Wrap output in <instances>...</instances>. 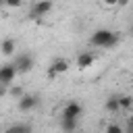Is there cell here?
I'll return each instance as SVG.
<instances>
[{"instance_id": "cell-1", "label": "cell", "mask_w": 133, "mask_h": 133, "mask_svg": "<svg viewBox=\"0 0 133 133\" xmlns=\"http://www.w3.org/2000/svg\"><path fill=\"white\" fill-rule=\"evenodd\" d=\"M121 42V35L110 29H96L89 37V44L96 48H114Z\"/></svg>"}, {"instance_id": "cell-2", "label": "cell", "mask_w": 133, "mask_h": 133, "mask_svg": "<svg viewBox=\"0 0 133 133\" xmlns=\"http://www.w3.org/2000/svg\"><path fill=\"white\" fill-rule=\"evenodd\" d=\"M12 64L17 66L19 73H29V71L33 69V64H35V58H33V54H29V52H21V54L15 56V62H12Z\"/></svg>"}, {"instance_id": "cell-3", "label": "cell", "mask_w": 133, "mask_h": 133, "mask_svg": "<svg viewBox=\"0 0 133 133\" xmlns=\"http://www.w3.org/2000/svg\"><path fill=\"white\" fill-rule=\"evenodd\" d=\"M17 66L12 64V62H6V64H0V83L2 85H12V81H15V77H17Z\"/></svg>"}, {"instance_id": "cell-4", "label": "cell", "mask_w": 133, "mask_h": 133, "mask_svg": "<svg viewBox=\"0 0 133 133\" xmlns=\"http://www.w3.org/2000/svg\"><path fill=\"white\" fill-rule=\"evenodd\" d=\"M37 104H39V98L33 94H25L23 98H19V110L21 112H31L33 108H37Z\"/></svg>"}, {"instance_id": "cell-5", "label": "cell", "mask_w": 133, "mask_h": 133, "mask_svg": "<svg viewBox=\"0 0 133 133\" xmlns=\"http://www.w3.org/2000/svg\"><path fill=\"white\" fill-rule=\"evenodd\" d=\"M52 6H54V2H52V0H37V2L31 6V17L39 19V17L48 15V12L52 10Z\"/></svg>"}, {"instance_id": "cell-6", "label": "cell", "mask_w": 133, "mask_h": 133, "mask_svg": "<svg viewBox=\"0 0 133 133\" xmlns=\"http://www.w3.org/2000/svg\"><path fill=\"white\" fill-rule=\"evenodd\" d=\"M81 112H83V108H81L79 102H69L62 108V118H79Z\"/></svg>"}, {"instance_id": "cell-7", "label": "cell", "mask_w": 133, "mask_h": 133, "mask_svg": "<svg viewBox=\"0 0 133 133\" xmlns=\"http://www.w3.org/2000/svg\"><path fill=\"white\" fill-rule=\"evenodd\" d=\"M15 50H17V42H15L12 37H6V39L0 42V54H2V56H12Z\"/></svg>"}, {"instance_id": "cell-8", "label": "cell", "mask_w": 133, "mask_h": 133, "mask_svg": "<svg viewBox=\"0 0 133 133\" xmlns=\"http://www.w3.org/2000/svg\"><path fill=\"white\" fill-rule=\"evenodd\" d=\"M94 60H96V56L91 54V52H83V54H79L77 56V66L83 71V69H89L91 64H94Z\"/></svg>"}, {"instance_id": "cell-9", "label": "cell", "mask_w": 133, "mask_h": 133, "mask_svg": "<svg viewBox=\"0 0 133 133\" xmlns=\"http://www.w3.org/2000/svg\"><path fill=\"white\" fill-rule=\"evenodd\" d=\"M104 106H106V110H108V112L116 114V112L121 110V102H118V96H108V98H106V102H104Z\"/></svg>"}, {"instance_id": "cell-10", "label": "cell", "mask_w": 133, "mask_h": 133, "mask_svg": "<svg viewBox=\"0 0 133 133\" xmlns=\"http://www.w3.org/2000/svg\"><path fill=\"white\" fill-rule=\"evenodd\" d=\"M31 131H33L31 125H27V123H15V125L6 127L4 133H31Z\"/></svg>"}, {"instance_id": "cell-11", "label": "cell", "mask_w": 133, "mask_h": 133, "mask_svg": "<svg viewBox=\"0 0 133 133\" xmlns=\"http://www.w3.org/2000/svg\"><path fill=\"white\" fill-rule=\"evenodd\" d=\"M60 129L64 133H75L77 131V118H62L60 121Z\"/></svg>"}, {"instance_id": "cell-12", "label": "cell", "mask_w": 133, "mask_h": 133, "mask_svg": "<svg viewBox=\"0 0 133 133\" xmlns=\"http://www.w3.org/2000/svg\"><path fill=\"white\" fill-rule=\"evenodd\" d=\"M50 66H52V69L60 75V73H66V71H69V60H66V58H56Z\"/></svg>"}, {"instance_id": "cell-13", "label": "cell", "mask_w": 133, "mask_h": 133, "mask_svg": "<svg viewBox=\"0 0 133 133\" xmlns=\"http://www.w3.org/2000/svg\"><path fill=\"white\" fill-rule=\"evenodd\" d=\"M118 102H121V110H131L133 96H118Z\"/></svg>"}, {"instance_id": "cell-14", "label": "cell", "mask_w": 133, "mask_h": 133, "mask_svg": "<svg viewBox=\"0 0 133 133\" xmlns=\"http://www.w3.org/2000/svg\"><path fill=\"white\" fill-rule=\"evenodd\" d=\"M104 133H125V129H123L121 125H116V123H110V125L104 129Z\"/></svg>"}, {"instance_id": "cell-15", "label": "cell", "mask_w": 133, "mask_h": 133, "mask_svg": "<svg viewBox=\"0 0 133 133\" xmlns=\"http://www.w3.org/2000/svg\"><path fill=\"white\" fill-rule=\"evenodd\" d=\"M8 94H10V96H12V98H17V100H19V98H23V96H25V94H23V87H19V85H12V87H10V89H8Z\"/></svg>"}, {"instance_id": "cell-16", "label": "cell", "mask_w": 133, "mask_h": 133, "mask_svg": "<svg viewBox=\"0 0 133 133\" xmlns=\"http://www.w3.org/2000/svg\"><path fill=\"white\" fill-rule=\"evenodd\" d=\"M2 4H6V6H10V8H19L21 4H23V0H0Z\"/></svg>"}, {"instance_id": "cell-17", "label": "cell", "mask_w": 133, "mask_h": 133, "mask_svg": "<svg viewBox=\"0 0 133 133\" xmlns=\"http://www.w3.org/2000/svg\"><path fill=\"white\" fill-rule=\"evenodd\" d=\"M46 75H48L50 79H56V77H58V73H56V71H54L52 66H48V71H46Z\"/></svg>"}, {"instance_id": "cell-18", "label": "cell", "mask_w": 133, "mask_h": 133, "mask_svg": "<svg viewBox=\"0 0 133 133\" xmlns=\"http://www.w3.org/2000/svg\"><path fill=\"white\" fill-rule=\"evenodd\" d=\"M102 2H104L106 6H116V4H118V0H102Z\"/></svg>"}, {"instance_id": "cell-19", "label": "cell", "mask_w": 133, "mask_h": 133, "mask_svg": "<svg viewBox=\"0 0 133 133\" xmlns=\"http://www.w3.org/2000/svg\"><path fill=\"white\" fill-rule=\"evenodd\" d=\"M4 94H6V85H2V83H0V96H4Z\"/></svg>"}, {"instance_id": "cell-20", "label": "cell", "mask_w": 133, "mask_h": 133, "mask_svg": "<svg viewBox=\"0 0 133 133\" xmlns=\"http://www.w3.org/2000/svg\"><path fill=\"white\" fill-rule=\"evenodd\" d=\"M52 2H54V0H52Z\"/></svg>"}]
</instances>
